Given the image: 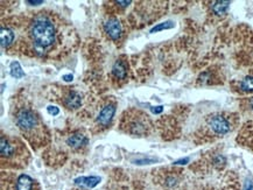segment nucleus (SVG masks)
<instances>
[{
    "label": "nucleus",
    "instance_id": "obj_1",
    "mask_svg": "<svg viewBox=\"0 0 253 190\" xmlns=\"http://www.w3.org/2000/svg\"><path fill=\"white\" fill-rule=\"evenodd\" d=\"M60 24L55 21L53 15L47 13H39L28 25V38L34 46L35 51L48 53L58 42Z\"/></svg>",
    "mask_w": 253,
    "mask_h": 190
},
{
    "label": "nucleus",
    "instance_id": "obj_2",
    "mask_svg": "<svg viewBox=\"0 0 253 190\" xmlns=\"http://www.w3.org/2000/svg\"><path fill=\"white\" fill-rule=\"evenodd\" d=\"M15 123L19 130L33 145L42 146L46 144L48 133L43 123L35 111L28 106H20L15 112Z\"/></svg>",
    "mask_w": 253,
    "mask_h": 190
},
{
    "label": "nucleus",
    "instance_id": "obj_3",
    "mask_svg": "<svg viewBox=\"0 0 253 190\" xmlns=\"http://www.w3.org/2000/svg\"><path fill=\"white\" fill-rule=\"evenodd\" d=\"M0 154H1L2 166L12 167V168H20L26 166V157L28 152L21 141L15 138H8L1 135L0 140Z\"/></svg>",
    "mask_w": 253,
    "mask_h": 190
},
{
    "label": "nucleus",
    "instance_id": "obj_4",
    "mask_svg": "<svg viewBox=\"0 0 253 190\" xmlns=\"http://www.w3.org/2000/svg\"><path fill=\"white\" fill-rule=\"evenodd\" d=\"M208 126L217 135H224L231 131V123L224 115L216 114L208 119Z\"/></svg>",
    "mask_w": 253,
    "mask_h": 190
},
{
    "label": "nucleus",
    "instance_id": "obj_5",
    "mask_svg": "<svg viewBox=\"0 0 253 190\" xmlns=\"http://www.w3.org/2000/svg\"><path fill=\"white\" fill-rule=\"evenodd\" d=\"M104 30H105L106 34H108L110 38L113 41H118L123 33L122 25L117 18L109 19V20L105 22V25H104Z\"/></svg>",
    "mask_w": 253,
    "mask_h": 190
},
{
    "label": "nucleus",
    "instance_id": "obj_6",
    "mask_svg": "<svg viewBox=\"0 0 253 190\" xmlns=\"http://www.w3.org/2000/svg\"><path fill=\"white\" fill-rule=\"evenodd\" d=\"M13 190H39L38 183L34 181L31 176L21 174L15 179L14 185H13Z\"/></svg>",
    "mask_w": 253,
    "mask_h": 190
},
{
    "label": "nucleus",
    "instance_id": "obj_7",
    "mask_svg": "<svg viewBox=\"0 0 253 190\" xmlns=\"http://www.w3.org/2000/svg\"><path fill=\"white\" fill-rule=\"evenodd\" d=\"M148 115L141 114L140 117H138V120H133L132 123H129L127 126V131L132 134L142 135L147 132L148 127Z\"/></svg>",
    "mask_w": 253,
    "mask_h": 190
},
{
    "label": "nucleus",
    "instance_id": "obj_8",
    "mask_svg": "<svg viewBox=\"0 0 253 190\" xmlns=\"http://www.w3.org/2000/svg\"><path fill=\"white\" fill-rule=\"evenodd\" d=\"M115 114H116V106L115 105L109 104V105L104 106V108L99 112L98 118H97V123H98V125H100V126L106 127L110 123H111Z\"/></svg>",
    "mask_w": 253,
    "mask_h": 190
},
{
    "label": "nucleus",
    "instance_id": "obj_9",
    "mask_svg": "<svg viewBox=\"0 0 253 190\" xmlns=\"http://www.w3.org/2000/svg\"><path fill=\"white\" fill-rule=\"evenodd\" d=\"M63 104L66 105V108L70 109V110L71 109L75 110V109H79L81 104H82V98H81V95L79 92L69 91L64 96Z\"/></svg>",
    "mask_w": 253,
    "mask_h": 190
},
{
    "label": "nucleus",
    "instance_id": "obj_10",
    "mask_svg": "<svg viewBox=\"0 0 253 190\" xmlns=\"http://www.w3.org/2000/svg\"><path fill=\"white\" fill-rule=\"evenodd\" d=\"M14 33L9 30L8 27H4L2 26L1 30H0V38H1V47L2 48H7L11 46L14 41Z\"/></svg>",
    "mask_w": 253,
    "mask_h": 190
},
{
    "label": "nucleus",
    "instance_id": "obj_11",
    "mask_svg": "<svg viewBox=\"0 0 253 190\" xmlns=\"http://www.w3.org/2000/svg\"><path fill=\"white\" fill-rule=\"evenodd\" d=\"M100 182V178L98 176H83V178H79L75 180L76 185H80L85 188H93Z\"/></svg>",
    "mask_w": 253,
    "mask_h": 190
},
{
    "label": "nucleus",
    "instance_id": "obj_12",
    "mask_svg": "<svg viewBox=\"0 0 253 190\" xmlns=\"http://www.w3.org/2000/svg\"><path fill=\"white\" fill-rule=\"evenodd\" d=\"M112 73L116 78L125 79L127 77V67L123 61H117L112 68Z\"/></svg>",
    "mask_w": 253,
    "mask_h": 190
},
{
    "label": "nucleus",
    "instance_id": "obj_13",
    "mask_svg": "<svg viewBox=\"0 0 253 190\" xmlns=\"http://www.w3.org/2000/svg\"><path fill=\"white\" fill-rule=\"evenodd\" d=\"M67 144L69 145L71 148H80L82 147L83 145L87 144V139L85 135L83 134H74L71 137L68 138Z\"/></svg>",
    "mask_w": 253,
    "mask_h": 190
},
{
    "label": "nucleus",
    "instance_id": "obj_14",
    "mask_svg": "<svg viewBox=\"0 0 253 190\" xmlns=\"http://www.w3.org/2000/svg\"><path fill=\"white\" fill-rule=\"evenodd\" d=\"M229 6L230 1H213L211 8L216 15H223L228 12Z\"/></svg>",
    "mask_w": 253,
    "mask_h": 190
},
{
    "label": "nucleus",
    "instance_id": "obj_15",
    "mask_svg": "<svg viewBox=\"0 0 253 190\" xmlns=\"http://www.w3.org/2000/svg\"><path fill=\"white\" fill-rule=\"evenodd\" d=\"M9 69H11L12 77H15V78H21V77L25 76L24 70H22V68L19 62H12L11 68H9Z\"/></svg>",
    "mask_w": 253,
    "mask_h": 190
},
{
    "label": "nucleus",
    "instance_id": "obj_16",
    "mask_svg": "<svg viewBox=\"0 0 253 190\" xmlns=\"http://www.w3.org/2000/svg\"><path fill=\"white\" fill-rule=\"evenodd\" d=\"M241 89L246 92H253V76H248L242 80Z\"/></svg>",
    "mask_w": 253,
    "mask_h": 190
},
{
    "label": "nucleus",
    "instance_id": "obj_17",
    "mask_svg": "<svg viewBox=\"0 0 253 190\" xmlns=\"http://www.w3.org/2000/svg\"><path fill=\"white\" fill-rule=\"evenodd\" d=\"M173 27H174L173 21H166V22H164V24L157 25L155 27L152 28L151 33H155V32H160L164 30H170V28H173Z\"/></svg>",
    "mask_w": 253,
    "mask_h": 190
},
{
    "label": "nucleus",
    "instance_id": "obj_18",
    "mask_svg": "<svg viewBox=\"0 0 253 190\" xmlns=\"http://www.w3.org/2000/svg\"><path fill=\"white\" fill-rule=\"evenodd\" d=\"M47 111H48V114H53V115H57L58 114H60V110H58V108H56V106H51V105L48 106Z\"/></svg>",
    "mask_w": 253,
    "mask_h": 190
},
{
    "label": "nucleus",
    "instance_id": "obj_19",
    "mask_svg": "<svg viewBox=\"0 0 253 190\" xmlns=\"http://www.w3.org/2000/svg\"><path fill=\"white\" fill-rule=\"evenodd\" d=\"M151 110H152V112H153V114H161L162 111H164V106H155V108H151Z\"/></svg>",
    "mask_w": 253,
    "mask_h": 190
},
{
    "label": "nucleus",
    "instance_id": "obj_20",
    "mask_svg": "<svg viewBox=\"0 0 253 190\" xmlns=\"http://www.w3.org/2000/svg\"><path fill=\"white\" fill-rule=\"evenodd\" d=\"M73 78H74V76L71 75V74H69V75H64L63 76V79L66 80V82H71V80H73Z\"/></svg>",
    "mask_w": 253,
    "mask_h": 190
},
{
    "label": "nucleus",
    "instance_id": "obj_21",
    "mask_svg": "<svg viewBox=\"0 0 253 190\" xmlns=\"http://www.w3.org/2000/svg\"><path fill=\"white\" fill-rule=\"evenodd\" d=\"M117 4L122 5L123 7H126V6H128L129 4H131V1H117Z\"/></svg>",
    "mask_w": 253,
    "mask_h": 190
},
{
    "label": "nucleus",
    "instance_id": "obj_22",
    "mask_svg": "<svg viewBox=\"0 0 253 190\" xmlns=\"http://www.w3.org/2000/svg\"><path fill=\"white\" fill-rule=\"evenodd\" d=\"M27 4H32V5H40V4H43V1L40 0V1H31V0H28V1H26Z\"/></svg>",
    "mask_w": 253,
    "mask_h": 190
},
{
    "label": "nucleus",
    "instance_id": "obj_23",
    "mask_svg": "<svg viewBox=\"0 0 253 190\" xmlns=\"http://www.w3.org/2000/svg\"><path fill=\"white\" fill-rule=\"evenodd\" d=\"M188 161H189V159H183V160H180V161H176V165H184V163H187Z\"/></svg>",
    "mask_w": 253,
    "mask_h": 190
},
{
    "label": "nucleus",
    "instance_id": "obj_24",
    "mask_svg": "<svg viewBox=\"0 0 253 190\" xmlns=\"http://www.w3.org/2000/svg\"><path fill=\"white\" fill-rule=\"evenodd\" d=\"M246 190H253V186L250 185V187H249V188H246Z\"/></svg>",
    "mask_w": 253,
    "mask_h": 190
},
{
    "label": "nucleus",
    "instance_id": "obj_25",
    "mask_svg": "<svg viewBox=\"0 0 253 190\" xmlns=\"http://www.w3.org/2000/svg\"><path fill=\"white\" fill-rule=\"evenodd\" d=\"M73 190H82V189H73Z\"/></svg>",
    "mask_w": 253,
    "mask_h": 190
}]
</instances>
